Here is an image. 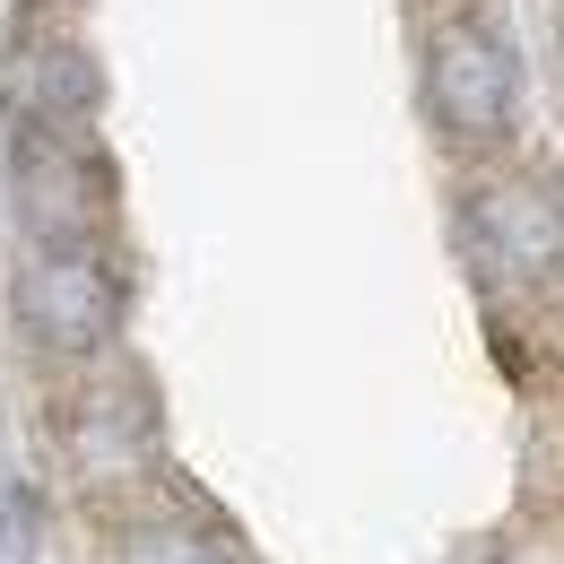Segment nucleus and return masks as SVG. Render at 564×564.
<instances>
[{"label":"nucleus","mask_w":564,"mask_h":564,"mask_svg":"<svg viewBox=\"0 0 564 564\" xmlns=\"http://www.w3.org/2000/svg\"><path fill=\"white\" fill-rule=\"evenodd\" d=\"M9 313L44 356H105L122 330V279L96 261V243H35L9 279Z\"/></svg>","instance_id":"obj_1"},{"label":"nucleus","mask_w":564,"mask_h":564,"mask_svg":"<svg viewBox=\"0 0 564 564\" xmlns=\"http://www.w3.org/2000/svg\"><path fill=\"white\" fill-rule=\"evenodd\" d=\"M9 200H18V226L35 243H96L113 217V165L87 131H18Z\"/></svg>","instance_id":"obj_2"},{"label":"nucleus","mask_w":564,"mask_h":564,"mask_svg":"<svg viewBox=\"0 0 564 564\" xmlns=\"http://www.w3.org/2000/svg\"><path fill=\"white\" fill-rule=\"evenodd\" d=\"M512 96H521V70H512L495 26H478V18L434 26V44H425V105H434V122L452 140H495L512 122Z\"/></svg>","instance_id":"obj_3"},{"label":"nucleus","mask_w":564,"mask_h":564,"mask_svg":"<svg viewBox=\"0 0 564 564\" xmlns=\"http://www.w3.org/2000/svg\"><path fill=\"white\" fill-rule=\"evenodd\" d=\"M96 96H105V78H96V62L78 53L70 35L26 26V35L0 44V113L18 131H87Z\"/></svg>","instance_id":"obj_4"},{"label":"nucleus","mask_w":564,"mask_h":564,"mask_svg":"<svg viewBox=\"0 0 564 564\" xmlns=\"http://www.w3.org/2000/svg\"><path fill=\"white\" fill-rule=\"evenodd\" d=\"M469 252L495 286H539L564 261V209L539 183H487L469 200Z\"/></svg>","instance_id":"obj_5"},{"label":"nucleus","mask_w":564,"mask_h":564,"mask_svg":"<svg viewBox=\"0 0 564 564\" xmlns=\"http://www.w3.org/2000/svg\"><path fill=\"white\" fill-rule=\"evenodd\" d=\"M148 443H156V409H148V391L131 373H113V382H87L70 409V452L96 469V478H113V469H140Z\"/></svg>","instance_id":"obj_6"},{"label":"nucleus","mask_w":564,"mask_h":564,"mask_svg":"<svg viewBox=\"0 0 564 564\" xmlns=\"http://www.w3.org/2000/svg\"><path fill=\"white\" fill-rule=\"evenodd\" d=\"M113 564H235V547H226L217 530H200V521L148 512V521H131V530H122Z\"/></svg>","instance_id":"obj_7"}]
</instances>
